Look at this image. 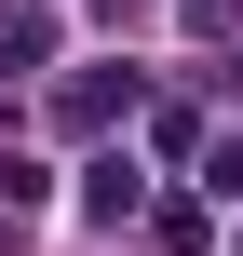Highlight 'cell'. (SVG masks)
<instances>
[{"instance_id": "1", "label": "cell", "mask_w": 243, "mask_h": 256, "mask_svg": "<svg viewBox=\"0 0 243 256\" xmlns=\"http://www.w3.org/2000/svg\"><path fill=\"white\" fill-rule=\"evenodd\" d=\"M135 202H149V176H135V148H95V162H81V216H95V230H122Z\"/></svg>"}, {"instance_id": "2", "label": "cell", "mask_w": 243, "mask_h": 256, "mask_svg": "<svg viewBox=\"0 0 243 256\" xmlns=\"http://www.w3.org/2000/svg\"><path fill=\"white\" fill-rule=\"evenodd\" d=\"M122 108H135V81H108V68H81V81L54 94V122H68V135H108Z\"/></svg>"}, {"instance_id": "3", "label": "cell", "mask_w": 243, "mask_h": 256, "mask_svg": "<svg viewBox=\"0 0 243 256\" xmlns=\"http://www.w3.org/2000/svg\"><path fill=\"white\" fill-rule=\"evenodd\" d=\"M41 54H54V27H41V14H0V81H27Z\"/></svg>"}, {"instance_id": "4", "label": "cell", "mask_w": 243, "mask_h": 256, "mask_svg": "<svg viewBox=\"0 0 243 256\" xmlns=\"http://www.w3.org/2000/svg\"><path fill=\"white\" fill-rule=\"evenodd\" d=\"M203 202H243V135H216V148H203Z\"/></svg>"}, {"instance_id": "5", "label": "cell", "mask_w": 243, "mask_h": 256, "mask_svg": "<svg viewBox=\"0 0 243 256\" xmlns=\"http://www.w3.org/2000/svg\"><path fill=\"white\" fill-rule=\"evenodd\" d=\"M95 14H108V27H122V14H149V0H95Z\"/></svg>"}, {"instance_id": "6", "label": "cell", "mask_w": 243, "mask_h": 256, "mask_svg": "<svg viewBox=\"0 0 243 256\" xmlns=\"http://www.w3.org/2000/svg\"><path fill=\"white\" fill-rule=\"evenodd\" d=\"M230 81H243V54H230Z\"/></svg>"}]
</instances>
